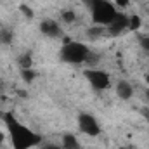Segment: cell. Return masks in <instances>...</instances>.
Masks as SVG:
<instances>
[{
  "label": "cell",
  "instance_id": "1",
  "mask_svg": "<svg viewBox=\"0 0 149 149\" xmlns=\"http://www.w3.org/2000/svg\"><path fill=\"white\" fill-rule=\"evenodd\" d=\"M7 128H9L10 142H12L14 149H30L33 146H37V144H40V141H42V137L37 132H33L26 125L19 123L10 114H7Z\"/></svg>",
  "mask_w": 149,
  "mask_h": 149
},
{
  "label": "cell",
  "instance_id": "2",
  "mask_svg": "<svg viewBox=\"0 0 149 149\" xmlns=\"http://www.w3.org/2000/svg\"><path fill=\"white\" fill-rule=\"evenodd\" d=\"M88 7L94 24L102 28H108L114 16L118 14V9L111 0H88Z\"/></svg>",
  "mask_w": 149,
  "mask_h": 149
},
{
  "label": "cell",
  "instance_id": "3",
  "mask_svg": "<svg viewBox=\"0 0 149 149\" xmlns=\"http://www.w3.org/2000/svg\"><path fill=\"white\" fill-rule=\"evenodd\" d=\"M90 49L81 43V42H68L63 45L61 52H59V57L63 63H68V64H81V63H87L88 56H90Z\"/></svg>",
  "mask_w": 149,
  "mask_h": 149
},
{
  "label": "cell",
  "instance_id": "4",
  "mask_svg": "<svg viewBox=\"0 0 149 149\" xmlns=\"http://www.w3.org/2000/svg\"><path fill=\"white\" fill-rule=\"evenodd\" d=\"M85 80L90 83V87L94 90H106L111 83V76L108 71L101 70V68H87L85 71Z\"/></svg>",
  "mask_w": 149,
  "mask_h": 149
},
{
  "label": "cell",
  "instance_id": "5",
  "mask_svg": "<svg viewBox=\"0 0 149 149\" xmlns=\"http://www.w3.org/2000/svg\"><path fill=\"white\" fill-rule=\"evenodd\" d=\"M78 130L88 137H97L101 135V125L97 121V118L92 114V113H80L78 114Z\"/></svg>",
  "mask_w": 149,
  "mask_h": 149
},
{
  "label": "cell",
  "instance_id": "6",
  "mask_svg": "<svg viewBox=\"0 0 149 149\" xmlns=\"http://www.w3.org/2000/svg\"><path fill=\"white\" fill-rule=\"evenodd\" d=\"M40 31L47 38H59L63 35V28L56 19H43L40 23Z\"/></svg>",
  "mask_w": 149,
  "mask_h": 149
},
{
  "label": "cell",
  "instance_id": "7",
  "mask_svg": "<svg viewBox=\"0 0 149 149\" xmlns=\"http://www.w3.org/2000/svg\"><path fill=\"white\" fill-rule=\"evenodd\" d=\"M106 30H108L111 35H120V33H123L125 30H128V16L123 14V12H118Z\"/></svg>",
  "mask_w": 149,
  "mask_h": 149
},
{
  "label": "cell",
  "instance_id": "8",
  "mask_svg": "<svg viewBox=\"0 0 149 149\" xmlns=\"http://www.w3.org/2000/svg\"><path fill=\"white\" fill-rule=\"evenodd\" d=\"M114 92H116L118 99H121V101H130V99L134 97V94H135L134 85H132L130 81H127V80H120V81L114 85Z\"/></svg>",
  "mask_w": 149,
  "mask_h": 149
},
{
  "label": "cell",
  "instance_id": "9",
  "mask_svg": "<svg viewBox=\"0 0 149 149\" xmlns=\"http://www.w3.org/2000/svg\"><path fill=\"white\" fill-rule=\"evenodd\" d=\"M61 148L63 149H81V144H80V139L74 134L68 132L61 139Z\"/></svg>",
  "mask_w": 149,
  "mask_h": 149
},
{
  "label": "cell",
  "instance_id": "10",
  "mask_svg": "<svg viewBox=\"0 0 149 149\" xmlns=\"http://www.w3.org/2000/svg\"><path fill=\"white\" fill-rule=\"evenodd\" d=\"M17 66L23 70H33V54L31 52H23L17 56Z\"/></svg>",
  "mask_w": 149,
  "mask_h": 149
},
{
  "label": "cell",
  "instance_id": "11",
  "mask_svg": "<svg viewBox=\"0 0 149 149\" xmlns=\"http://www.w3.org/2000/svg\"><path fill=\"white\" fill-rule=\"evenodd\" d=\"M59 19H61L63 24H73L74 21H76V12H74L73 9H64V10H61Z\"/></svg>",
  "mask_w": 149,
  "mask_h": 149
},
{
  "label": "cell",
  "instance_id": "12",
  "mask_svg": "<svg viewBox=\"0 0 149 149\" xmlns=\"http://www.w3.org/2000/svg\"><path fill=\"white\" fill-rule=\"evenodd\" d=\"M12 42H14V33H12V30H9V28H0V45L9 47V45H12Z\"/></svg>",
  "mask_w": 149,
  "mask_h": 149
},
{
  "label": "cell",
  "instance_id": "13",
  "mask_svg": "<svg viewBox=\"0 0 149 149\" xmlns=\"http://www.w3.org/2000/svg\"><path fill=\"white\" fill-rule=\"evenodd\" d=\"M141 24H142V21H141V17H139L137 14H132V16H128V30H132V31H137V30L141 28Z\"/></svg>",
  "mask_w": 149,
  "mask_h": 149
},
{
  "label": "cell",
  "instance_id": "14",
  "mask_svg": "<svg viewBox=\"0 0 149 149\" xmlns=\"http://www.w3.org/2000/svg\"><path fill=\"white\" fill-rule=\"evenodd\" d=\"M23 80L26 83H31L35 80V71L33 70H23Z\"/></svg>",
  "mask_w": 149,
  "mask_h": 149
},
{
  "label": "cell",
  "instance_id": "15",
  "mask_svg": "<svg viewBox=\"0 0 149 149\" xmlns=\"http://www.w3.org/2000/svg\"><path fill=\"white\" fill-rule=\"evenodd\" d=\"M21 10L26 14V17H28V19H33V17H35V12H33L28 5H24V3H23V5H21Z\"/></svg>",
  "mask_w": 149,
  "mask_h": 149
},
{
  "label": "cell",
  "instance_id": "16",
  "mask_svg": "<svg viewBox=\"0 0 149 149\" xmlns=\"http://www.w3.org/2000/svg\"><path fill=\"white\" fill-rule=\"evenodd\" d=\"M141 47L146 50V52H149V37H144L141 38Z\"/></svg>",
  "mask_w": 149,
  "mask_h": 149
},
{
  "label": "cell",
  "instance_id": "17",
  "mask_svg": "<svg viewBox=\"0 0 149 149\" xmlns=\"http://www.w3.org/2000/svg\"><path fill=\"white\" fill-rule=\"evenodd\" d=\"M111 2L116 7H127V5L130 3V0H111Z\"/></svg>",
  "mask_w": 149,
  "mask_h": 149
},
{
  "label": "cell",
  "instance_id": "18",
  "mask_svg": "<svg viewBox=\"0 0 149 149\" xmlns=\"http://www.w3.org/2000/svg\"><path fill=\"white\" fill-rule=\"evenodd\" d=\"M3 141H5V134H3V132L0 130V146L3 144Z\"/></svg>",
  "mask_w": 149,
  "mask_h": 149
},
{
  "label": "cell",
  "instance_id": "19",
  "mask_svg": "<svg viewBox=\"0 0 149 149\" xmlns=\"http://www.w3.org/2000/svg\"><path fill=\"white\" fill-rule=\"evenodd\" d=\"M146 83H149V74L146 76Z\"/></svg>",
  "mask_w": 149,
  "mask_h": 149
}]
</instances>
